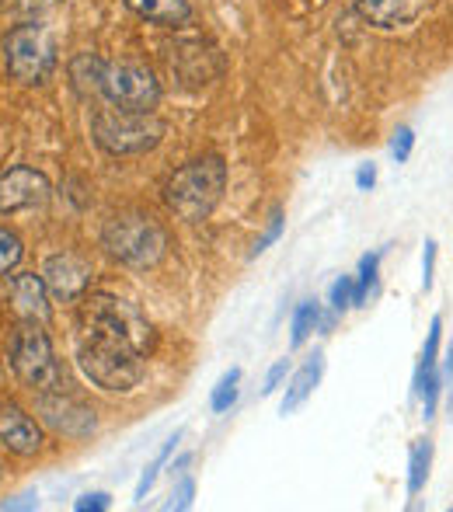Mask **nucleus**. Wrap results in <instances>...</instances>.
I'll list each match as a JSON object with an SVG mask.
<instances>
[{"label": "nucleus", "mask_w": 453, "mask_h": 512, "mask_svg": "<svg viewBox=\"0 0 453 512\" xmlns=\"http://www.w3.org/2000/svg\"><path fill=\"white\" fill-rule=\"evenodd\" d=\"M352 4H356V11L370 25L398 28V25H412L422 14V7H426V0H352Z\"/></svg>", "instance_id": "14"}, {"label": "nucleus", "mask_w": 453, "mask_h": 512, "mask_svg": "<svg viewBox=\"0 0 453 512\" xmlns=\"http://www.w3.org/2000/svg\"><path fill=\"white\" fill-rule=\"evenodd\" d=\"M7 300H11V310L21 321H35V324L49 321V286L35 272L14 276L11 286H7Z\"/></svg>", "instance_id": "13"}, {"label": "nucleus", "mask_w": 453, "mask_h": 512, "mask_svg": "<svg viewBox=\"0 0 453 512\" xmlns=\"http://www.w3.org/2000/svg\"><path fill=\"white\" fill-rule=\"evenodd\" d=\"M39 411L46 418V425H53L60 436L67 439H88L98 429V418L88 405H81L77 398H67L63 391H42Z\"/></svg>", "instance_id": "11"}, {"label": "nucleus", "mask_w": 453, "mask_h": 512, "mask_svg": "<svg viewBox=\"0 0 453 512\" xmlns=\"http://www.w3.org/2000/svg\"><path fill=\"white\" fill-rule=\"evenodd\" d=\"M126 7L140 18L154 21L164 28H182L192 18L189 0H126Z\"/></svg>", "instance_id": "16"}, {"label": "nucleus", "mask_w": 453, "mask_h": 512, "mask_svg": "<svg viewBox=\"0 0 453 512\" xmlns=\"http://www.w3.org/2000/svg\"><path fill=\"white\" fill-rule=\"evenodd\" d=\"M0 443L18 457H35L46 439L25 408H18L14 401H0Z\"/></svg>", "instance_id": "12"}, {"label": "nucleus", "mask_w": 453, "mask_h": 512, "mask_svg": "<svg viewBox=\"0 0 453 512\" xmlns=\"http://www.w3.org/2000/svg\"><path fill=\"white\" fill-rule=\"evenodd\" d=\"M237 384H241V370H230V373H224V377H220V384L213 387L210 408L217 411V415L230 411V405L237 401Z\"/></svg>", "instance_id": "22"}, {"label": "nucleus", "mask_w": 453, "mask_h": 512, "mask_svg": "<svg viewBox=\"0 0 453 512\" xmlns=\"http://www.w3.org/2000/svg\"><path fill=\"white\" fill-rule=\"evenodd\" d=\"M227 189V164L217 154H203L182 164L164 185V203L185 223H199L220 206Z\"/></svg>", "instance_id": "1"}, {"label": "nucleus", "mask_w": 453, "mask_h": 512, "mask_svg": "<svg viewBox=\"0 0 453 512\" xmlns=\"http://www.w3.org/2000/svg\"><path fill=\"white\" fill-rule=\"evenodd\" d=\"M433 276H436V241L429 237L426 251H422V290H433Z\"/></svg>", "instance_id": "28"}, {"label": "nucleus", "mask_w": 453, "mask_h": 512, "mask_svg": "<svg viewBox=\"0 0 453 512\" xmlns=\"http://www.w3.org/2000/svg\"><path fill=\"white\" fill-rule=\"evenodd\" d=\"M77 366H81V373L91 384L109 394L133 391L143 380V370H147L143 366V352L129 349L122 342H112V338L88 335V331H84L81 345H77Z\"/></svg>", "instance_id": "4"}, {"label": "nucleus", "mask_w": 453, "mask_h": 512, "mask_svg": "<svg viewBox=\"0 0 453 512\" xmlns=\"http://www.w3.org/2000/svg\"><path fill=\"white\" fill-rule=\"evenodd\" d=\"M283 209H272V216H269V223H265V230H262V237L255 241V248H251V258H258L262 251H269L272 244L279 241V234H283Z\"/></svg>", "instance_id": "26"}, {"label": "nucleus", "mask_w": 453, "mask_h": 512, "mask_svg": "<svg viewBox=\"0 0 453 512\" xmlns=\"http://www.w3.org/2000/svg\"><path fill=\"white\" fill-rule=\"evenodd\" d=\"M175 443H178V436H171L168 443L161 446V453H157L154 460H150V467L143 471V478H140V485H136V499H147V492L154 488V481H157V474L164 471V464H168V457L175 453Z\"/></svg>", "instance_id": "24"}, {"label": "nucleus", "mask_w": 453, "mask_h": 512, "mask_svg": "<svg viewBox=\"0 0 453 512\" xmlns=\"http://www.w3.org/2000/svg\"><path fill=\"white\" fill-rule=\"evenodd\" d=\"M98 95H105V102L112 108H126V112H154L157 102H161V81H157L143 63L115 60V63H105Z\"/></svg>", "instance_id": "8"}, {"label": "nucleus", "mask_w": 453, "mask_h": 512, "mask_svg": "<svg viewBox=\"0 0 453 512\" xmlns=\"http://www.w3.org/2000/svg\"><path fill=\"white\" fill-rule=\"evenodd\" d=\"M356 185H359V192H370L373 185H377V168H373V164H363V168L356 171Z\"/></svg>", "instance_id": "32"}, {"label": "nucleus", "mask_w": 453, "mask_h": 512, "mask_svg": "<svg viewBox=\"0 0 453 512\" xmlns=\"http://www.w3.org/2000/svg\"><path fill=\"white\" fill-rule=\"evenodd\" d=\"M11 370L32 391H60V366L42 324L25 321L11 338Z\"/></svg>", "instance_id": "6"}, {"label": "nucleus", "mask_w": 453, "mask_h": 512, "mask_svg": "<svg viewBox=\"0 0 453 512\" xmlns=\"http://www.w3.org/2000/svg\"><path fill=\"white\" fill-rule=\"evenodd\" d=\"M21 255H25V244H21V237L14 234V230L0 227V279H4L7 272L21 262Z\"/></svg>", "instance_id": "23"}, {"label": "nucleus", "mask_w": 453, "mask_h": 512, "mask_svg": "<svg viewBox=\"0 0 453 512\" xmlns=\"http://www.w3.org/2000/svg\"><path fill=\"white\" fill-rule=\"evenodd\" d=\"M321 377H325V356H321V352H314V356L307 359L297 373H293V380H290V387H286L279 411H283V415H293V411H297L314 394V387L321 384Z\"/></svg>", "instance_id": "15"}, {"label": "nucleus", "mask_w": 453, "mask_h": 512, "mask_svg": "<svg viewBox=\"0 0 453 512\" xmlns=\"http://www.w3.org/2000/svg\"><path fill=\"white\" fill-rule=\"evenodd\" d=\"M429 467H433V439H415L408 457V495H419L426 488Z\"/></svg>", "instance_id": "17"}, {"label": "nucleus", "mask_w": 453, "mask_h": 512, "mask_svg": "<svg viewBox=\"0 0 453 512\" xmlns=\"http://www.w3.org/2000/svg\"><path fill=\"white\" fill-rule=\"evenodd\" d=\"M0 474H4V471H0Z\"/></svg>", "instance_id": "35"}, {"label": "nucleus", "mask_w": 453, "mask_h": 512, "mask_svg": "<svg viewBox=\"0 0 453 512\" xmlns=\"http://www.w3.org/2000/svg\"><path fill=\"white\" fill-rule=\"evenodd\" d=\"M412 147H415V133L408 126H401L398 133H394V140H391V154H394V161L398 164H405L408 157H412Z\"/></svg>", "instance_id": "27"}, {"label": "nucleus", "mask_w": 453, "mask_h": 512, "mask_svg": "<svg viewBox=\"0 0 453 512\" xmlns=\"http://www.w3.org/2000/svg\"><path fill=\"white\" fill-rule=\"evenodd\" d=\"M192 495H196V485H192L189 478H182V485H178V492L171 495L168 509H189V506H192Z\"/></svg>", "instance_id": "31"}, {"label": "nucleus", "mask_w": 453, "mask_h": 512, "mask_svg": "<svg viewBox=\"0 0 453 512\" xmlns=\"http://www.w3.org/2000/svg\"><path fill=\"white\" fill-rule=\"evenodd\" d=\"M53 196V185L42 171L18 164V168H7L0 175V213H28V209H42Z\"/></svg>", "instance_id": "9"}, {"label": "nucleus", "mask_w": 453, "mask_h": 512, "mask_svg": "<svg viewBox=\"0 0 453 512\" xmlns=\"http://www.w3.org/2000/svg\"><path fill=\"white\" fill-rule=\"evenodd\" d=\"M321 324V307L314 304V300H304V304L297 307V314H293V324H290V345L293 349H300V345L307 342V338L314 335V328Z\"/></svg>", "instance_id": "19"}, {"label": "nucleus", "mask_w": 453, "mask_h": 512, "mask_svg": "<svg viewBox=\"0 0 453 512\" xmlns=\"http://www.w3.org/2000/svg\"><path fill=\"white\" fill-rule=\"evenodd\" d=\"M443 384H453V342H450V349H447V359H443Z\"/></svg>", "instance_id": "33"}, {"label": "nucleus", "mask_w": 453, "mask_h": 512, "mask_svg": "<svg viewBox=\"0 0 453 512\" xmlns=\"http://www.w3.org/2000/svg\"><path fill=\"white\" fill-rule=\"evenodd\" d=\"M91 136L112 157L147 154L161 143L164 122L154 112H126V108H102L91 119Z\"/></svg>", "instance_id": "5"}, {"label": "nucleus", "mask_w": 453, "mask_h": 512, "mask_svg": "<svg viewBox=\"0 0 453 512\" xmlns=\"http://www.w3.org/2000/svg\"><path fill=\"white\" fill-rule=\"evenodd\" d=\"M0 509H35V499H14V502H4Z\"/></svg>", "instance_id": "34"}, {"label": "nucleus", "mask_w": 453, "mask_h": 512, "mask_svg": "<svg viewBox=\"0 0 453 512\" xmlns=\"http://www.w3.org/2000/svg\"><path fill=\"white\" fill-rule=\"evenodd\" d=\"M109 506H112V499L105 492H88V495H81V499L74 502L77 512H105Z\"/></svg>", "instance_id": "29"}, {"label": "nucleus", "mask_w": 453, "mask_h": 512, "mask_svg": "<svg viewBox=\"0 0 453 512\" xmlns=\"http://www.w3.org/2000/svg\"><path fill=\"white\" fill-rule=\"evenodd\" d=\"M380 258L384 251H373L359 262V276H356V307H363L366 300L377 293V283H380Z\"/></svg>", "instance_id": "20"}, {"label": "nucleus", "mask_w": 453, "mask_h": 512, "mask_svg": "<svg viewBox=\"0 0 453 512\" xmlns=\"http://www.w3.org/2000/svg\"><path fill=\"white\" fill-rule=\"evenodd\" d=\"M81 328L88 335H102L112 342H122L129 349L147 356L154 349V324L147 321L136 304L115 297V293H91L81 304Z\"/></svg>", "instance_id": "3"}, {"label": "nucleus", "mask_w": 453, "mask_h": 512, "mask_svg": "<svg viewBox=\"0 0 453 512\" xmlns=\"http://www.w3.org/2000/svg\"><path fill=\"white\" fill-rule=\"evenodd\" d=\"M102 70H105V60H98V56H91V53L77 56V60L70 63V77H74L81 91L102 88Z\"/></svg>", "instance_id": "21"}, {"label": "nucleus", "mask_w": 453, "mask_h": 512, "mask_svg": "<svg viewBox=\"0 0 453 512\" xmlns=\"http://www.w3.org/2000/svg\"><path fill=\"white\" fill-rule=\"evenodd\" d=\"M440 338H443V317H433L426 345H422L419 366H415V391H419V387L426 384L429 373H436V366H440Z\"/></svg>", "instance_id": "18"}, {"label": "nucleus", "mask_w": 453, "mask_h": 512, "mask_svg": "<svg viewBox=\"0 0 453 512\" xmlns=\"http://www.w3.org/2000/svg\"><path fill=\"white\" fill-rule=\"evenodd\" d=\"M102 248L129 269H154L168 255V230L143 209H122L105 220Z\"/></svg>", "instance_id": "2"}, {"label": "nucleus", "mask_w": 453, "mask_h": 512, "mask_svg": "<svg viewBox=\"0 0 453 512\" xmlns=\"http://www.w3.org/2000/svg\"><path fill=\"white\" fill-rule=\"evenodd\" d=\"M4 67L18 84H42L56 67V42L42 25L28 21L4 39Z\"/></svg>", "instance_id": "7"}, {"label": "nucleus", "mask_w": 453, "mask_h": 512, "mask_svg": "<svg viewBox=\"0 0 453 512\" xmlns=\"http://www.w3.org/2000/svg\"><path fill=\"white\" fill-rule=\"evenodd\" d=\"M91 262L77 251H60V255H49L46 265H42V279H46L49 293L63 304L70 300H81L91 286Z\"/></svg>", "instance_id": "10"}, {"label": "nucleus", "mask_w": 453, "mask_h": 512, "mask_svg": "<svg viewBox=\"0 0 453 512\" xmlns=\"http://www.w3.org/2000/svg\"><path fill=\"white\" fill-rule=\"evenodd\" d=\"M328 307L332 314H345L349 307H356V279L352 276H339L328 290Z\"/></svg>", "instance_id": "25"}, {"label": "nucleus", "mask_w": 453, "mask_h": 512, "mask_svg": "<svg viewBox=\"0 0 453 512\" xmlns=\"http://www.w3.org/2000/svg\"><path fill=\"white\" fill-rule=\"evenodd\" d=\"M290 373V359H279L276 366H272L269 373H265V384H262V394L269 398V394H276L279 391V384H283V377Z\"/></svg>", "instance_id": "30"}]
</instances>
